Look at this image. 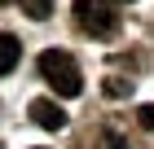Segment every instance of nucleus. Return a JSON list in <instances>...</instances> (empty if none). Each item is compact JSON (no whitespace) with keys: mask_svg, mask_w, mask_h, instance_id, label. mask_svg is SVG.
<instances>
[{"mask_svg":"<svg viewBox=\"0 0 154 149\" xmlns=\"http://www.w3.org/2000/svg\"><path fill=\"white\" fill-rule=\"evenodd\" d=\"M40 75H44V83L57 92V97H79V92H84L79 66H75V57H71V53H62V48L40 53Z\"/></svg>","mask_w":154,"mask_h":149,"instance_id":"f257e3e1","label":"nucleus"},{"mask_svg":"<svg viewBox=\"0 0 154 149\" xmlns=\"http://www.w3.org/2000/svg\"><path fill=\"white\" fill-rule=\"evenodd\" d=\"M75 26L93 40H110L119 31V13L115 0H75Z\"/></svg>","mask_w":154,"mask_h":149,"instance_id":"f03ea898","label":"nucleus"},{"mask_svg":"<svg viewBox=\"0 0 154 149\" xmlns=\"http://www.w3.org/2000/svg\"><path fill=\"white\" fill-rule=\"evenodd\" d=\"M26 114L35 118V127H44V132H62V127H66V110H62L57 101H48V97H35Z\"/></svg>","mask_w":154,"mask_h":149,"instance_id":"7ed1b4c3","label":"nucleus"},{"mask_svg":"<svg viewBox=\"0 0 154 149\" xmlns=\"http://www.w3.org/2000/svg\"><path fill=\"white\" fill-rule=\"evenodd\" d=\"M18 57H22V44H18L9 31H0V75H9V70L18 66Z\"/></svg>","mask_w":154,"mask_h":149,"instance_id":"20e7f679","label":"nucleus"},{"mask_svg":"<svg viewBox=\"0 0 154 149\" xmlns=\"http://www.w3.org/2000/svg\"><path fill=\"white\" fill-rule=\"evenodd\" d=\"M18 9H22L31 22H44L48 13H53V0H18Z\"/></svg>","mask_w":154,"mask_h":149,"instance_id":"39448f33","label":"nucleus"},{"mask_svg":"<svg viewBox=\"0 0 154 149\" xmlns=\"http://www.w3.org/2000/svg\"><path fill=\"white\" fill-rule=\"evenodd\" d=\"M93 149H128V145H123V140H119L115 132H101V136H97V145H93Z\"/></svg>","mask_w":154,"mask_h":149,"instance_id":"423d86ee","label":"nucleus"},{"mask_svg":"<svg viewBox=\"0 0 154 149\" xmlns=\"http://www.w3.org/2000/svg\"><path fill=\"white\" fill-rule=\"evenodd\" d=\"M132 92V83H123V79H106V97H128Z\"/></svg>","mask_w":154,"mask_h":149,"instance_id":"0eeeda50","label":"nucleus"},{"mask_svg":"<svg viewBox=\"0 0 154 149\" xmlns=\"http://www.w3.org/2000/svg\"><path fill=\"white\" fill-rule=\"evenodd\" d=\"M137 118H141L145 132H154V101H150V105H141V110H137Z\"/></svg>","mask_w":154,"mask_h":149,"instance_id":"6e6552de","label":"nucleus"},{"mask_svg":"<svg viewBox=\"0 0 154 149\" xmlns=\"http://www.w3.org/2000/svg\"><path fill=\"white\" fill-rule=\"evenodd\" d=\"M0 4H9V0H0Z\"/></svg>","mask_w":154,"mask_h":149,"instance_id":"1a4fd4ad","label":"nucleus"},{"mask_svg":"<svg viewBox=\"0 0 154 149\" xmlns=\"http://www.w3.org/2000/svg\"><path fill=\"white\" fill-rule=\"evenodd\" d=\"M119 4H128V0H119Z\"/></svg>","mask_w":154,"mask_h":149,"instance_id":"9d476101","label":"nucleus"}]
</instances>
